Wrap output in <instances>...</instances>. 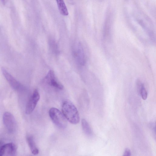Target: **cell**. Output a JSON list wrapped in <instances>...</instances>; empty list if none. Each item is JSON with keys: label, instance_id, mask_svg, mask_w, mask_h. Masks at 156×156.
<instances>
[{"label": "cell", "instance_id": "1", "mask_svg": "<svg viewBox=\"0 0 156 156\" xmlns=\"http://www.w3.org/2000/svg\"><path fill=\"white\" fill-rule=\"evenodd\" d=\"M62 113L66 119L73 124H77L80 121V116L74 105L70 101H64L62 105Z\"/></svg>", "mask_w": 156, "mask_h": 156}, {"label": "cell", "instance_id": "2", "mask_svg": "<svg viewBox=\"0 0 156 156\" xmlns=\"http://www.w3.org/2000/svg\"><path fill=\"white\" fill-rule=\"evenodd\" d=\"M49 116L53 122L58 127L66 128L67 126V120L62 112L55 108H50L49 112Z\"/></svg>", "mask_w": 156, "mask_h": 156}, {"label": "cell", "instance_id": "3", "mask_svg": "<svg viewBox=\"0 0 156 156\" xmlns=\"http://www.w3.org/2000/svg\"><path fill=\"white\" fill-rule=\"evenodd\" d=\"M3 121L4 124L10 133L15 132L16 128V122L14 116L10 113L6 112L3 116Z\"/></svg>", "mask_w": 156, "mask_h": 156}, {"label": "cell", "instance_id": "4", "mask_svg": "<svg viewBox=\"0 0 156 156\" xmlns=\"http://www.w3.org/2000/svg\"><path fill=\"white\" fill-rule=\"evenodd\" d=\"M40 98V94L38 90L35 89L27 104L25 108V113L27 114H30L32 112Z\"/></svg>", "mask_w": 156, "mask_h": 156}, {"label": "cell", "instance_id": "5", "mask_svg": "<svg viewBox=\"0 0 156 156\" xmlns=\"http://www.w3.org/2000/svg\"><path fill=\"white\" fill-rule=\"evenodd\" d=\"M17 147L13 143L3 144L0 148V156H13L16 155Z\"/></svg>", "mask_w": 156, "mask_h": 156}, {"label": "cell", "instance_id": "6", "mask_svg": "<svg viewBox=\"0 0 156 156\" xmlns=\"http://www.w3.org/2000/svg\"><path fill=\"white\" fill-rule=\"evenodd\" d=\"M3 76L11 87L16 90H19L23 87L22 85L4 68L1 69Z\"/></svg>", "mask_w": 156, "mask_h": 156}, {"label": "cell", "instance_id": "7", "mask_svg": "<svg viewBox=\"0 0 156 156\" xmlns=\"http://www.w3.org/2000/svg\"><path fill=\"white\" fill-rule=\"evenodd\" d=\"M55 74L53 70H50L45 77V80L50 85L57 88L62 90L63 88V85L56 80Z\"/></svg>", "mask_w": 156, "mask_h": 156}, {"label": "cell", "instance_id": "8", "mask_svg": "<svg viewBox=\"0 0 156 156\" xmlns=\"http://www.w3.org/2000/svg\"><path fill=\"white\" fill-rule=\"evenodd\" d=\"M26 139L32 154L34 155L37 154L39 152V150L36 145L33 136L28 135L26 137Z\"/></svg>", "mask_w": 156, "mask_h": 156}, {"label": "cell", "instance_id": "9", "mask_svg": "<svg viewBox=\"0 0 156 156\" xmlns=\"http://www.w3.org/2000/svg\"><path fill=\"white\" fill-rule=\"evenodd\" d=\"M58 9L60 13L64 16H67L68 11L63 0H56Z\"/></svg>", "mask_w": 156, "mask_h": 156}, {"label": "cell", "instance_id": "10", "mask_svg": "<svg viewBox=\"0 0 156 156\" xmlns=\"http://www.w3.org/2000/svg\"><path fill=\"white\" fill-rule=\"evenodd\" d=\"M81 125L83 130L87 136H90L92 135V132L88 123L85 119H83L81 121Z\"/></svg>", "mask_w": 156, "mask_h": 156}, {"label": "cell", "instance_id": "11", "mask_svg": "<svg viewBox=\"0 0 156 156\" xmlns=\"http://www.w3.org/2000/svg\"><path fill=\"white\" fill-rule=\"evenodd\" d=\"M75 53V55L77 58L79 62L81 64H83L85 62V59L84 54L81 48L79 47Z\"/></svg>", "mask_w": 156, "mask_h": 156}, {"label": "cell", "instance_id": "12", "mask_svg": "<svg viewBox=\"0 0 156 156\" xmlns=\"http://www.w3.org/2000/svg\"><path fill=\"white\" fill-rule=\"evenodd\" d=\"M140 93L142 98L145 100L147 96V91L143 85H141L140 88Z\"/></svg>", "mask_w": 156, "mask_h": 156}, {"label": "cell", "instance_id": "13", "mask_svg": "<svg viewBox=\"0 0 156 156\" xmlns=\"http://www.w3.org/2000/svg\"><path fill=\"white\" fill-rule=\"evenodd\" d=\"M131 155V152L130 150L128 148H126L124 151L123 156H130Z\"/></svg>", "mask_w": 156, "mask_h": 156}, {"label": "cell", "instance_id": "14", "mask_svg": "<svg viewBox=\"0 0 156 156\" xmlns=\"http://www.w3.org/2000/svg\"><path fill=\"white\" fill-rule=\"evenodd\" d=\"M3 4H5V3L6 0H1Z\"/></svg>", "mask_w": 156, "mask_h": 156}, {"label": "cell", "instance_id": "15", "mask_svg": "<svg viewBox=\"0 0 156 156\" xmlns=\"http://www.w3.org/2000/svg\"><path fill=\"white\" fill-rule=\"evenodd\" d=\"M3 144V143L1 141H0V148Z\"/></svg>", "mask_w": 156, "mask_h": 156}]
</instances>
